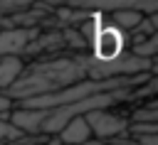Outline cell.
Returning <instances> with one entry per match:
<instances>
[{
	"label": "cell",
	"mask_w": 158,
	"mask_h": 145,
	"mask_svg": "<svg viewBox=\"0 0 158 145\" xmlns=\"http://www.w3.org/2000/svg\"><path fill=\"white\" fill-rule=\"evenodd\" d=\"M94 71V59L91 54H79V57H54V59H37L22 69V74L12 81L7 91H2L7 98L27 101L35 96L54 93L62 91L72 84L91 79Z\"/></svg>",
	"instance_id": "obj_1"
},
{
	"label": "cell",
	"mask_w": 158,
	"mask_h": 145,
	"mask_svg": "<svg viewBox=\"0 0 158 145\" xmlns=\"http://www.w3.org/2000/svg\"><path fill=\"white\" fill-rule=\"evenodd\" d=\"M89 47H91V59L99 61V64H109V61H116L121 54H123V47H126V34L111 25V22H101L96 25V32L94 37L89 39Z\"/></svg>",
	"instance_id": "obj_2"
},
{
	"label": "cell",
	"mask_w": 158,
	"mask_h": 145,
	"mask_svg": "<svg viewBox=\"0 0 158 145\" xmlns=\"http://www.w3.org/2000/svg\"><path fill=\"white\" fill-rule=\"evenodd\" d=\"M89 130H91V138H96V143H104V140H114L118 135L126 133L128 128V118L126 116H116L111 111H91L84 116Z\"/></svg>",
	"instance_id": "obj_3"
},
{
	"label": "cell",
	"mask_w": 158,
	"mask_h": 145,
	"mask_svg": "<svg viewBox=\"0 0 158 145\" xmlns=\"http://www.w3.org/2000/svg\"><path fill=\"white\" fill-rule=\"evenodd\" d=\"M40 34L37 27H15V29H0V54H22L25 47Z\"/></svg>",
	"instance_id": "obj_4"
},
{
	"label": "cell",
	"mask_w": 158,
	"mask_h": 145,
	"mask_svg": "<svg viewBox=\"0 0 158 145\" xmlns=\"http://www.w3.org/2000/svg\"><path fill=\"white\" fill-rule=\"evenodd\" d=\"M54 138H57L59 145H89V143H91V130H89L84 116H77V118H72Z\"/></svg>",
	"instance_id": "obj_5"
},
{
	"label": "cell",
	"mask_w": 158,
	"mask_h": 145,
	"mask_svg": "<svg viewBox=\"0 0 158 145\" xmlns=\"http://www.w3.org/2000/svg\"><path fill=\"white\" fill-rule=\"evenodd\" d=\"M25 61L17 54H0V93L12 86V81L22 74Z\"/></svg>",
	"instance_id": "obj_6"
},
{
	"label": "cell",
	"mask_w": 158,
	"mask_h": 145,
	"mask_svg": "<svg viewBox=\"0 0 158 145\" xmlns=\"http://www.w3.org/2000/svg\"><path fill=\"white\" fill-rule=\"evenodd\" d=\"M141 20H143V15L138 12V10H114L111 12V25H116L123 34L126 32H133L138 25H141Z\"/></svg>",
	"instance_id": "obj_7"
},
{
	"label": "cell",
	"mask_w": 158,
	"mask_h": 145,
	"mask_svg": "<svg viewBox=\"0 0 158 145\" xmlns=\"http://www.w3.org/2000/svg\"><path fill=\"white\" fill-rule=\"evenodd\" d=\"M156 49H158V34H153V37L138 42V44H131V52L128 54H133L138 59H153L156 57Z\"/></svg>",
	"instance_id": "obj_8"
},
{
	"label": "cell",
	"mask_w": 158,
	"mask_h": 145,
	"mask_svg": "<svg viewBox=\"0 0 158 145\" xmlns=\"http://www.w3.org/2000/svg\"><path fill=\"white\" fill-rule=\"evenodd\" d=\"M25 133H20L10 120H0V145H15Z\"/></svg>",
	"instance_id": "obj_9"
},
{
	"label": "cell",
	"mask_w": 158,
	"mask_h": 145,
	"mask_svg": "<svg viewBox=\"0 0 158 145\" xmlns=\"http://www.w3.org/2000/svg\"><path fill=\"white\" fill-rule=\"evenodd\" d=\"M126 133L131 138H138V135H158V123H128Z\"/></svg>",
	"instance_id": "obj_10"
},
{
	"label": "cell",
	"mask_w": 158,
	"mask_h": 145,
	"mask_svg": "<svg viewBox=\"0 0 158 145\" xmlns=\"http://www.w3.org/2000/svg\"><path fill=\"white\" fill-rule=\"evenodd\" d=\"M12 108H15V101L7 98L5 93H0V120H7L10 113H12Z\"/></svg>",
	"instance_id": "obj_11"
},
{
	"label": "cell",
	"mask_w": 158,
	"mask_h": 145,
	"mask_svg": "<svg viewBox=\"0 0 158 145\" xmlns=\"http://www.w3.org/2000/svg\"><path fill=\"white\" fill-rule=\"evenodd\" d=\"M136 145H158V135H138L133 138Z\"/></svg>",
	"instance_id": "obj_12"
},
{
	"label": "cell",
	"mask_w": 158,
	"mask_h": 145,
	"mask_svg": "<svg viewBox=\"0 0 158 145\" xmlns=\"http://www.w3.org/2000/svg\"><path fill=\"white\" fill-rule=\"evenodd\" d=\"M101 145H116V143H101Z\"/></svg>",
	"instance_id": "obj_13"
}]
</instances>
